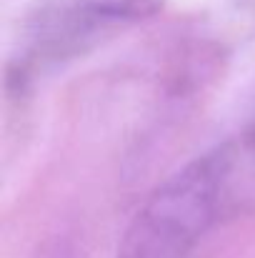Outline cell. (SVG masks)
Wrapping results in <instances>:
<instances>
[{"mask_svg": "<svg viewBox=\"0 0 255 258\" xmlns=\"http://www.w3.org/2000/svg\"><path fill=\"white\" fill-rule=\"evenodd\" d=\"M158 8L160 0H43L23 28L8 81L23 86L35 73L83 55L105 35L153 15Z\"/></svg>", "mask_w": 255, "mask_h": 258, "instance_id": "obj_2", "label": "cell"}, {"mask_svg": "<svg viewBox=\"0 0 255 258\" xmlns=\"http://www.w3.org/2000/svg\"><path fill=\"white\" fill-rule=\"evenodd\" d=\"M233 188V153L223 143L168 175L128 223L115 258H188L210 231Z\"/></svg>", "mask_w": 255, "mask_h": 258, "instance_id": "obj_1", "label": "cell"}, {"mask_svg": "<svg viewBox=\"0 0 255 258\" xmlns=\"http://www.w3.org/2000/svg\"><path fill=\"white\" fill-rule=\"evenodd\" d=\"M30 258H78V248L70 236L58 233V236H50L48 241H43Z\"/></svg>", "mask_w": 255, "mask_h": 258, "instance_id": "obj_3", "label": "cell"}, {"mask_svg": "<svg viewBox=\"0 0 255 258\" xmlns=\"http://www.w3.org/2000/svg\"><path fill=\"white\" fill-rule=\"evenodd\" d=\"M230 151H233V163H243V161L255 163V120L240 136L238 143H230Z\"/></svg>", "mask_w": 255, "mask_h": 258, "instance_id": "obj_5", "label": "cell"}, {"mask_svg": "<svg viewBox=\"0 0 255 258\" xmlns=\"http://www.w3.org/2000/svg\"><path fill=\"white\" fill-rule=\"evenodd\" d=\"M228 13L240 28L255 33V0H228Z\"/></svg>", "mask_w": 255, "mask_h": 258, "instance_id": "obj_4", "label": "cell"}]
</instances>
